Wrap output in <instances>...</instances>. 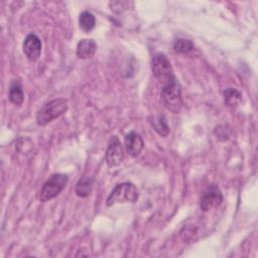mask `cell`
Here are the masks:
<instances>
[{"instance_id": "1", "label": "cell", "mask_w": 258, "mask_h": 258, "mask_svg": "<svg viewBox=\"0 0 258 258\" xmlns=\"http://www.w3.org/2000/svg\"><path fill=\"white\" fill-rule=\"evenodd\" d=\"M68 110V101L63 98H57L44 104L36 115V123L44 126L52 120L58 118Z\"/></svg>"}, {"instance_id": "2", "label": "cell", "mask_w": 258, "mask_h": 258, "mask_svg": "<svg viewBox=\"0 0 258 258\" xmlns=\"http://www.w3.org/2000/svg\"><path fill=\"white\" fill-rule=\"evenodd\" d=\"M160 96H161V102L163 106L168 111L176 114L181 110V107H182L181 90L176 79L162 86Z\"/></svg>"}, {"instance_id": "3", "label": "cell", "mask_w": 258, "mask_h": 258, "mask_svg": "<svg viewBox=\"0 0 258 258\" xmlns=\"http://www.w3.org/2000/svg\"><path fill=\"white\" fill-rule=\"evenodd\" d=\"M151 71L155 79L162 84V86L172 82L174 77L173 70L167 56L162 52L155 53L151 58Z\"/></svg>"}, {"instance_id": "4", "label": "cell", "mask_w": 258, "mask_h": 258, "mask_svg": "<svg viewBox=\"0 0 258 258\" xmlns=\"http://www.w3.org/2000/svg\"><path fill=\"white\" fill-rule=\"evenodd\" d=\"M138 190L131 182L118 183L107 198L106 204L111 207L118 203H135L138 200Z\"/></svg>"}, {"instance_id": "5", "label": "cell", "mask_w": 258, "mask_h": 258, "mask_svg": "<svg viewBox=\"0 0 258 258\" xmlns=\"http://www.w3.org/2000/svg\"><path fill=\"white\" fill-rule=\"evenodd\" d=\"M69 177L63 173H54L52 174L42 185L40 190L39 199L41 202H47L52 200L66 187Z\"/></svg>"}, {"instance_id": "6", "label": "cell", "mask_w": 258, "mask_h": 258, "mask_svg": "<svg viewBox=\"0 0 258 258\" xmlns=\"http://www.w3.org/2000/svg\"><path fill=\"white\" fill-rule=\"evenodd\" d=\"M223 202V194L218 185H209L202 194L200 199V208L203 212H208L219 207Z\"/></svg>"}, {"instance_id": "7", "label": "cell", "mask_w": 258, "mask_h": 258, "mask_svg": "<svg viewBox=\"0 0 258 258\" xmlns=\"http://www.w3.org/2000/svg\"><path fill=\"white\" fill-rule=\"evenodd\" d=\"M105 159L110 167L118 166L124 159V150L117 136H112L108 142V147L105 154Z\"/></svg>"}, {"instance_id": "8", "label": "cell", "mask_w": 258, "mask_h": 258, "mask_svg": "<svg viewBox=\"0 0 258 258\" xmlns=\"http://www.w3.org/2000/svg\"><path fill=\"white\" fill-rule=\"evenodd\" d=\"M41 46L40 38L34 33H29L25 37L22 45L24 54L31 61H35L39 58L41 54Z\"/></svg>"}, {"instance_id": "9", "label": "cell", "mask_w": 258, "mask_h": 258, "mask_svg": "<svg viewBox=\"0 0 258 258\" xmlns=\"http://www.w3.org/2000/svg\"><path fill=\"white\" fill-rule=\"evenodd\" d=\"M124 146H125L126 152L130 156L136 157L141 153V151L144 147V142H143V139L140 136V134H138L137 132L131 131L125 135Z\"/></svg>"}, {"instance_id": "10", "label": "cell", "mask_w": 258, "mask_h": 258, "mask_svg": "<svg viewBox=\"0 0 258 258\" xmlns=\"http://www.w3.org/2000/svg\"><path fill=\"white\" fill-rule=\"evenodd\" d=\"M97 50V44L93 39H82L77 45V56L82 59L92 58Z\"/></svg>"}, {"instance_id": "11", "label": "cell", "mask_w": 258, "mask_h": 258, "mask_svg": "<svg viewBox=\"0 0 258 258\" xmlns=\"http://www.w3.org/2000/svg\"><path fill=\"white\" fill-rule=\"evenodd\" d=\"M8 98L14 105H21L24 101V93L22 90L21 83L18 80H13L9 87Z\"/></svg>"}, {"instance_id": "12", "label": "cell", "mask_w": 258, "mask_h": 258, "mask_svg": "<svg viewBox=\"0 0 258 258\" xmlns=\"http://www.w3.org/2000/svg\"><path fill=\"white\" fill-rule=\"evenodd\" d=\"M93 178L90 176H83L81 177L77 184H76V194L78 197L81 198H87L91 195L93 189Z\"/></svg>"}, {"instance_id": "13", "label": "cell", "mask_w": 258, "mask_h": 258, "mask_svg": "<svg viewBox=\"0 0 258 258\" xmlns=\"http://www.w3.org/2000/svg\"><path fill=\"white\" fill-rule=\"evenodd\" d=\"M224 102L230 108H237L242 102V94L234 88H228L224 92Z\"/></svg>"}, {"instance_id": "14", "label": "cell", "mask_w": 258, "mask_h": 258, "mask_svg": "<svg viewBox=\"0 0 258 258\" xmlns=\"http://www.w3.org/2000/svg\"><path fill=\"white\" fill-rule=\"evenodd\" d=\"M79 25H80V28L86 33L93 30L96 25V18L94 14L91 13L90 11L82 12L79 16Z\"/></svg>"}, {"instance_id": "15", "label": "cell", "mask_w": 258, "mask_h": 258, "mask_svg": "<svg viewBox=\"0 0 258 258\" xmlns=\"http://www.w3.org/2000/svg\"><path fill=\"white\" fill-rule=\"evenodd\" d=\"M151 125L160 136L165 137L168 135L169 127H168L166 119L163 115H158V116L153 117L151 120Z\"/></svg>"}, {"instance_id": "16", "label": "cell", "mask_w": 258, "mask_h": 258, "mask_svg": "<svg viewBox=\"0 0 258 258\" xmlns=\"http://www.w3.org/2000/svg\"><path fill=\"white\" fill-rule=\"evenodd\" d=\"M194 43L188 39L178 38L173 43V49L175 52L178 53H188L191 50H194Z\"/></svg>"}, {"instance_id": "17", "label": "cell", "mask_w": 258, "mask_h": 258, "mask_svg": "<svg viewBox=\"0 0 258 258\" xmlns=\"http://www.w3.org/2000/svg\"><path fill=\"white\" fill-rule=\"evenodd\" d=\"M215 131H218V133H215V134L217 135V138L220 139L221 137H225V138H224L225 140L228 139V137H229V132H228L226 129H221V126H219V127L216 128Z\"/></svg>"}]
</instances>
